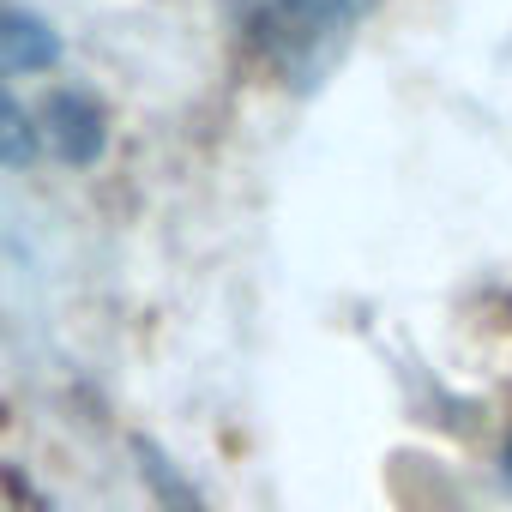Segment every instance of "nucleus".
Returning <instances> with one entry per match:
<instances>
[{
  "label": "nucleus",
  "instance_id": "obj_1",
  "mask_svg": "<svg viewBox=\"0 0 512 512\" xmlns=\"http://www.w3.org/2000/svg\"><path fill=\"white\" fill-rule=\"evenodd\" d=\"M55 61H61V37H55L37 13L13 7V0H0V67H13V73H43V67H55Z\"/></svg>",
  "mask_w": 512,
  "mask_h": 512
},
{
  "label": "nucleus",
  "instance_id": "obj_2",
  "mask_svg": "<svg viewBox=\"0 0 512 512\" xmlns=\"http://www.w3.org/2000/svg\"><path fill=\"white\" fill-rule=\"evenodd\" d=\"M49 139H55L61 157L91 163L103 151V115H97V103L91 97H55L49 103Z\"/></svg>",
  "mask_w": 512,
  "mask_h": 512
},
{
  "label": "nucleus",
  "instance_id": "obj_3",
  "mask_svg": "<svg viewBox=\"0 0 512 512\" xmlns=\"http://www.w3.org/2000/svg\"><path fill=\"white\" fill-rule=\"evenodd\" d=\"M31 151V127L19 121V109L0 97V157H25Z\"/></svg>",
  "mask_w": 512,
  "mask_h": 512
},
{
  "label": "nucleus",
  "instance_id": "obj_4",
  "mask_svg": "<svg viewBox=\"0 0 512 512\" xmlns=\"http://www.w3.org/2000/svg\"><path fill=\"white\" fill-rule=\"evenodd\" d=\"M506 482H512V446H506Z\"/></svg>",
  "mask_w": 512,
  "mask_h": 512
}]
</instances>
